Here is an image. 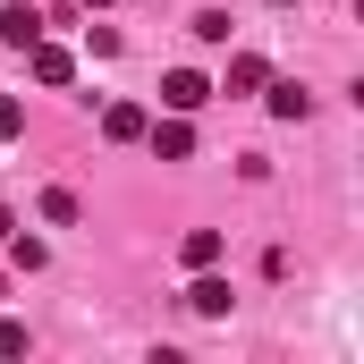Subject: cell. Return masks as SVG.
Returning a JSON list of instances; mask_svg holds the SVG:
<instances>
[{
  "instance_id": "cell-10",
  "label": "cell",
  "mask_w": 364,
  "mask_h": 364,
  "mask_svg": "<svg viewBox=\"0 0 364 364\" xmlns=\"http://www.w3.org/2000/svg\"><path fill=\"white\" fill-rule=\"evenodd\" d=\"M77 212H85V203H77V195H68V186H51V195H43V220H51V229H68V220H77Z\"/></svg>"
},
{
  "instance_id": "cell-2",
  "label": "cell",
  "mask_w": 364,
  "mask_h": 364,
  "mask_svg": "<svg viewBox=\"0 0 364 364\" xmlns=\"http://www.w3.org/2000/svg\"><path fill=\"white\" fill-rule=\"evenodd\" d=\"M26 68H34V85H68L77 77V51L68 43H26Z\"/></svg>"
},
{
  "instance_id": "cell-7",
  "label": "cell",
  "mask_w": 364,
  "mask_h": 364,
  "mask_svg": "<svg viewBox=\"0 0 364 364\" xmlns=\"http://www.w3.org/2000/svg\"><path fill=\"white\" fill-rule=\"evenodd\" d=\"M263 102H272V119H305L314 110V93L296 85V77H263Z\"/></svg>"
},
{
  "instance_id": "cell-15",
  "label": "cell",
  "mask_w": 364,
  "mask_h": 364,
  "mask_svg": "<svg viewBox=\"0 0 364 364\" xmlns=\"http://www.w3.org/2000/svg\"><path fill=\"white\" fill-rule=\"evenodd\" d=\"M9 229H17V220H9V203H0V237H9Z\"/></svg>"
},
{
  "instance_id": "cell-14",
  "label": "cell",
  "mask_w": 364,
  "mask_h": 364,
  "mask_svg": "<svg viewBox=\"0 0 364 364\" xmlns=\"http://www.w3.org/2000/svg\"><path fill=\"white\" fill-rule=\"evenodd\" d=\"M0 356H26V322H9V314H0Z\"/></svg>"
},
{
  "instance_id": "cell-13",
  "label": "cell",
  "mask_w": 364,
  "mask_h": 364,
  "mask_svg": "<svg viewBox=\"0 0 364 364\" xmlns=\"http://www.w3.org/2000/svg\"><path fill=\"white\" fill-rule=\"evenodd\" d=\"M195 43H229V9H203L195 17Z\"/></svg>"
},
{
  "instance_id": "cell-8",
  "label": "cell",
  "mask_w": 364,
  "mask_h": 364,
  "mask_svg": "<svg viewBox=\"0 0 364 364\" xmlns=\"http://www.w3.org/2000/svg\"><path fill=\"white\" fill-rule=\"evenodd\" d=\"M186 305H195L203 322H220V314H229V279H220V272H195V288H186Z\"/></svg>"
},
{
  "instance_id": "cell-1",
  "label": "cell",
  "mask_w": 364,
  "mask_h": 364,
  "mask_svg": "<svg viewBox=\"0 0 364 364\" xmlns=\"http://www.w3.org/2000/svg\"><path fill=\"white\" fill-rule=\"evenodd\" d=\"M203 102H212V77H203V68H170V77H161V110H178V119H195Z\"/></svg>"
},
{
  "instance_id": "cell-12",
  "label": "cell",
  "mask_w": 364,
  "mask_h": 364,
  "mask_svg": "<svg viewBox=\"0 0 364 364\" xmlns=\"http://www.w3.org/2000/svg\"><path fill=\"white\" fill-rule=\"evenodd\" d=\"M17 136H26V102H17V93H0V144H17Z\"/></svg>"
},
{
  "instance_id": "cell-6",
  "label": "cell",
  "mask_w": 364,
  "mask_h": 364,
  "mask_svg": "<svg viewBox=\"0 0 364 364\" xmlns=\"http://www.w3.org/2000/svg\"><path fill=\"white\" fill-rule=\"evenodd\" d=\"M144 119H153L144 102H110V110H102V136H110V144H144Z\"/></svg>"
},
{
  "instance_id": "cell-17",
  "label": "cell",
  "mask_w": 364,
  "mask_h": 364,
  "mask_svg": "<svg viewBox=\"0 0 364 364\" xmlns=\"http://www.w3.org/2000/svg\"><path fill=\"white\" fill-rule=\"evenodd\" d=\"M272 9H296V0H272Z\"/></svg>"
},
{
  "instance_id": "cell-16",
  "label": "cell",
  "mask_w": 364,
  "mask_h": 364,
  "mask_svg": "<svg viewBox=\"0 0 364 364\" xmlns=\"http://www.w3.org/2000/svg\"><path fill=\"white\" fill-rule=\"evenodd\" d=\"M77 9H110V0H77Z\"/></svg>"
},
{
  "instance_id": "cell-9",
  "label": "cell",
  "mask_w": 364,
  "mask_h": 364,
  "mask_svg": "<svg viewBox=\"0 0 364 364\" xmlns=\"http://www.w3.org/2000/svg\"><path fill=\"white\" fill-rule=\"evenodd\" d=\"M178 263H186V272H212V263H220V229H186V237H178Z\"/></svg>"
},
{
  "instance_id": "cell-11",
  "label": "cell",
  "mask_w": 364,
  "mask_h": 364,
  "mask_svg": "<svg viewBox=\"0 0 364 364\" xmlns=\"http://www.w3.org/2000/svg\"><path fill=\"white\" fill-rule=\"evenodd\" d=\"M0 246H9V263H17V272H43V237H17V229H9Z\"/></svg>"
},
{
  "instance_id": "cell-5",
  "label": "cell",
  "mask_w": 364,
  "mask_h": 364,
  "mask_svg": "<svg viewBox=\"0 0 364 364\" xmlns=\"http://www.w3.org/2000/svg\"><path fill=\"white\" fill-rule=\"evenodd\" d=\"M263 77H272V60H263V51H229V77H220L212 93H263Z\"/></svg>"
},
{
  "instance_id": "cell-3",
  "label": "cell",
  "mask_w": 364,
  "mask_h": 364,
  "mask_svg": "<svg viewBox=\"0 0 364 364\" xmlns=\"http://www.w3.org/2000/svg\"><path fill=\"white\" fill-rule=\"evenodd\" d=\"M144 144H153L161 161H186V153H195V127H186L178 110H170V119H144Z\"/></svg>"
},
{
  "instance_id": "cell-4",
  "label": "cell",
  "mask_w": 364,
  "mask_h": 364,
  "mask_svg": "<svg viewBox=\"0 0 364 364\" xmlns=\"http://www.w3.org/2000/svg\"><path fill=\"white\" fill-rule=\"evenodd\" d=\"M0 43H9V51L43 43V9H34V0H9V9H0Z\"/></svg>"
}]
</instances>
